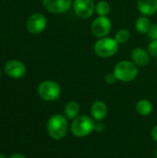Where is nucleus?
Segmentation results:
<instances>
[{"label": "nucleus", "instance_id": "f257e3e1", "mask_svg": "<svg viewBox=\"0 0 157 158\" xmlns=\"http://www.w3.org/2000/svg\"><path fill=\"white\" fill-rule=\"evenodd\" d=\"M68 118L60 114L53 115L47 121L46 129L49 136L56 141L62 140L68 132Z\"/></svg>", "mask_w": 157, "mask_h": 158}, {"label": "nucleus", "instance_id": "f03ea898", "mask_svg": "<svg viewBox=\"0 0 157 158\" xmlns=\"http://www.w3.org/2000/svg\"><path fill=\"white\" fill-rule=\"evenodd\" d=\"M72 134L78 138H83L95 131V121L93 118L82 115L73 119L70 125Z\"/></svg>", "mask_w": 157, "mask_h": 158}, {"label": "nucleus", "instance_id": "7ed1b4c3", "mask_svg": "<svg viewBox=\"0 0 157 158\" xmlns=\"http://www.w3.org/2000/svg\"><path fill=\"white\" fill-rule=\"evenodd\" d=\"M118 81L122 82H129L136 79L138 76L139 70L137 66L129 60H122L118 62L113 70Z\"/></svg>", "mask_w": 157, "mask_h": 158}, {"label": "nucleus", "instance_id": "20e7f679", "mask_svg": "<svg viewBox=\"0 0 157 158\" xmlns=\"http://www.w3.org/2000/svg\"><path fill=\"white\" fill-rule=\"evenodd\" d=\"M119 44L117 42L115 38L110 37H103L99 38L93 46L94 52L100 57H110L117 54L118 51Z\"/></svg>", "mask_w": 157, "mask_h": 158}, {"label": "nucleus", "instance_id": "39448f33", "mask_svg": "<svg viewBox=\"0 0 157 158\" xmlns=\"http://www.w3.org/2000/svg\"><path fill=\"white\" fill-rule=\"evenodd\" d=\"M38 94L44 101H56L61 94V88L54 81H44L38 86Z\"/></svg>", "mask_w": 157, "mask_h": 158}, {"label": "nucleus", "instance_id": "423d86ee", "mask_svg": "<svg viewBox=\"0 0 157 158\" xmlns=\"http://www.w3.org/2000/svg\"><path fill=\"white\" fill-rule=\"evenodd\" d=\"M112 29V22L109 18L98 16L93 19L91 25V31L95 37H105Z\"/></svg>", "mask_w": 157, "mask_h": 158}, {"label": "nucleus", "instance_id": "0eeeda50", "mask_svg": "<svg viewBox=\"0 0 157 158\" xmlns=\"http://www.w3.org/2000/svg\"><path fill=\"white\" fill-rule=\"evenodd\" d=\"M73 9L79 18L88 19L95 11V4L93 0H74Z\"/></svg>", "mask_w": 157, "mask_h": 158}, {"label": "nucleus", "instance_id": "6e6552de", "mask_svg": "<svg viewBox=\"0 0 157 158\" xmlns=\"http://www.w3.org/2000/svg\"><path fill=\"white\" fill-rule=\"evenodd\" d=\"M46 24H47V19L45 16L41 13H35V14H32L28 19L26 27H27V30L31 33L37 34V33L42 32L45 29Z\"/></svg>", "mask_w": 157, "mask_h": 158}, {"label": "nucleus", "instance_id": "1a4fd4ad", "mask_svg": "<svg viewBox=\"0 0 157 158\" xmlns=\"http://www.w3.org/2000/svg\"><path fill=\"white\" fill-rule=\"evenodd\" d=\"M74 0H43V5L46 10L54 14L67 12L73 5Z\"/></svg>", "mask_w": 157, "mask_h": 158}, {"label": "nucleus", "instance_id": "9d476101", "mask_svg": "<svg viewBox=\"0 0 157 158\" xmlns=\"http://www.w3.org/2000/svg\"><path fill=\"white\" fill-rule=\"evenodd\" d=\"M5 71L7 76L13 79H19L23 77L26 73V66L23 62L12 59L6 63L5 65Z\"/></svg>", "mask_w": 157, "mask_h": 158}, {"label": "nucleus", "instance_id": "9b49d317", "mask_svg": "<svg viewBox=\"0 0 157 158\" xmlns=\"http://www.w3.org/2000/svg\"><path fill=\"white\" fill-rule=\"evenodd\" d=\"M131 59L136 66L146 67L150 62L149 53L142 47H136L131 52Z\"/></svg>", "mask_w": 157, "mask_h": 158}, {"label": "nucleus", "instance_id": "f8f14e48", "mask_svg": "<svg viewBox=\"0 0 157 158\" xmlns=\"http://www.w3.org/2000/svg\"><path fill=\"white\" fill-rule=\"evenodd\" d=\"M137 7L143 16H153L157 12V0H138Z\"/></svg>", "mask_w": 157, "mask_h": 158}, {"label": "nucleus", "instance_id": "ddd939ff", "mask_svg": "<svg viewBox=\"0 0 157 158\" xmlns=\"http://www.w3.org/2000/svg\"><path fill=\"white\" fill-rule=\"evenodd\" d=\"M92 118L96 121H102L107 114V106L105 102L97 100L93 103L91 107Z\"/></svg>", "mask_w": 157, "mask_h": 158}, {"label": "nucleus", "instance_id": "4468645a", "mask_svg": "<svg viewBox=\"0 0 157 158\" xmlns=\"http://www.w3.org/2000/svg\"><path fill=\"white\" fill-rule=\"evenodd\" d=\"M136 111L143 117H147L153 112V104L148 99H141L136 104Z\"/></svg>", "mask_w": 157, "mask_h": 158}, {"label": "nucleus", "instance_id": "2eb2a0df", "mask_svg": "<svg viewBox=\"0 0 157 158\" xmlns=\"http://www.w3.org/2000/svg\"><path fill=\"white\" fill-rule=\"evenodd\" d=\"M65 117L68 119H75L80 113V106L77 102L75 101H70L65 106L64 109Z\"/></svg>", "mask_w": 157, "mask_h": 158}, {"label": "nucleus", "instance_id": "dca6fc26", "mask_svg": "<svg viewBox=\"0 0 157 158\" xmlns=\"http://www.w3.org/2000/svg\"><path fill=\"white\" fill-rule=\"evenodd\" d=\"M151 21L146 16H141L137 19L135 22V28L136 31L140 33H147L150 27H151Z\"/></svg>", "mask_w": 157, "mask_h": 158}, {"label": "nucleus", "instance_id": "f3484780", "mask_svg": "<svg viewBox=\"0 0 157 158\" xmlns=\"http://www.w3.org/2000/svg\"><path fill=\"white\" fill-rule=\"evenodd\" d=\"M111 11L110 4L105 0H101L95 5V12L98 16L107 17Z\"/></svg>", "mask_w": 157, "mask_h": 158}, {"label": "nucleus", "instance_id": "a211bd4d", "mask_svg": "<svg viewBox=\"0 0 157 158\" xmlns=\"http://www.w3.org/2000/svg\"><path fill=\"white\" fill-rule=\"evenodd\" d=\"M130 37V33L128 30L126 29H120L117 31L115 35V39L118 44H125L129 41Z\"/></svg>", "mask_w": 157, "mask_h": 158}, {"label": "nucleus", "instance_id": "6ab92c4d", "mask_svg": "<svg viewBox=\"0 0 157 158\" xmlns=\"http://www.w3.org/2000/svg\"><path fill=\"white\" fill-rule=\"evenodd\" d=\"M147 35L149 37V39H151L152 41H155L157 40V24H152L148 32H147Z\"/></svg>", "mask_w": 157, "mask_h": 158}, {"label": "nucleus", "instance_id": "aec40b11", "mask_svg": "<svg viewBox=\"0 0 157 158\" xmlns=\"http://www.w3.org/2000/svg\"><path fill=\"white\" fill-rule=\"evenodd\" d=\"M148 53L151 56L157 57V40L152 41L149 44V45H148Z\"/></svg>", "mask_w": 157, "mask_h": 158}, {"label": "nucleus", "instance_id": "412c9836", "mask_svg": "<svg viewBox=\"0 0 157 158\" xmlns=\"http://www.w3.org/2000/svg\"><path fill=\"white\" fill-rule=\"evenodd\" d=\"M105 82L108 83V84H114L118 80H117L115 74L112 72V73H108V74L105 77Z\"/></svg>", "mask_w": 157, "mask_h": 158}, {"label": "nucleus", "instance_id": "4be33fe9", "mask_svg": "<svg viewBox=\"0 0 157 158\" xmlns=\"http://www.w3.org/2000/svg\"><path fill=\"white\" fill-rule=\"evenodd\" d=\"M105 130V125L101 122V121H98L97 123H95V131L101 132Z\"/></svg>", "mask_w": 157, "mask_h": 158}, {"label": "nucleus", "instance_id": "5701e85b", "mask_svg": "<svg viewBox=\"0 0 157 158\" xmlns=\"http://www.w3.org/2000/svg\"><path fill=\"white\" fill-rule=\"evenodd\" d=\"M151 135H152V138L155 142L157 143V125H155L153 129H152V131H151Z\"/></svg>", "mask_w": 157, "mask_h": 158}, {"label": "nucleus", "instance_id": "b1692460", "mask_svg": "<svg viewBox=\"0 0 157 158\" xmlns=\"http://www.w3.org/2000/svg\"><path fill=\"white\" fill-rule=\"evenodd\" d=\"M10 158H26L23 155H20V154H15L13 156H11Z\"/></svg>", "mask_w": 157, "mask_h": 158}, {"label": "nucleus", "instance_id": "393cba45", "mask_svg": "<svg viewBox=\"0 0 157 158\" xmlns=\"http://www.w3.org/2000/svg\"><path fill=\"white\" fill-rule=\"evenodd\" d=\"M0 158H6V156L3 154H0Z\"/></svg>", "mask_w": 157, "mask_h": 158}, {"label": "nucleus", "instance_id": "a878e982", "mask_svg": "<svg viewBox=\"0 0 157 158\" xmlns=\"http://www.w3.org/2000/svg\"><path fill=\"white\" fill-rule=\"evenodd\" d=\"M155 157L157 158V149H156V152H155Z\"/></svg>", "mask_w": 157, "mask_h": 158}, {"label": "nucleus", "instance_id": "bb28decb", "mask_svg": "<svg viewBox=\"0 0 157 158\" xmlns=\"http://www.w3.org/2000/svg\"><path fill=\"white\" fill-rule=\"evenodd\" d=\"M0 77H1V69H0Z\"/></svg>", "mask_w": 157, "mask_h": 158}]
</instances>
